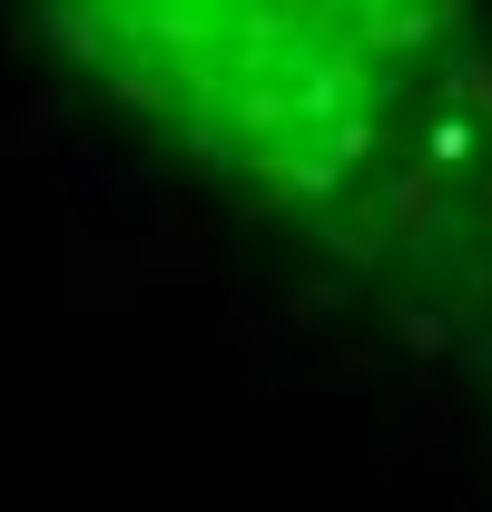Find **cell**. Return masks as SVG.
<instances>
[{"mask_svg":"<svg viewBox=\"0 0 492 512\" xmlns=\"http://www.w3.org/2000/svg\"><path fill=\"white\" fill-rule=\"evenodd\" d=\"M40 30L207 188L345 266L453 256L492 207L473 0H40Z\"/></svg>","mask_w":492,"mask_h":512,"instance_id":"obj_1","label":"cell"}]
</instances>
